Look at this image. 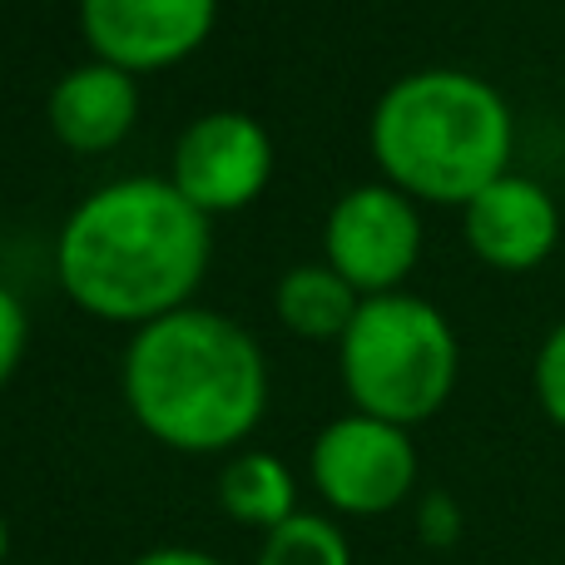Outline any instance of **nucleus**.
Returning <instances> with one entry per match:
<instances>
[{"label":"nucleus","mask_w":565,"mask_h":565,"mask_svg":"<svg viewBox=\"0 0 565 565\" xmlns=\"http://www.w3.org/2000/svg\"><path fill=\"white\" fill-rule=\"evenodd\" d=\"M60 288L105 322L169 318L189 302L209 268V214L174 179H119L65 218L55 244Z\"/></svg>","instance_id":"f257e3e1"},{"label":"nucleus","mask_w":565,"mask_h":565,"mask_svg":"<svg viewBox=\"0 0 565 565\" xmlns=\"http://www.w3.org/2000/svg\"><path fill=\"white\" fill-rule=\"evenodd\" d=\"M125 402L174 451H228L268 407V362L238 322L179 308L139 328L125 358Z\"/></svg>","instance_id":"f03ea898"},{"label":"nucleus","mask_w":565,"mask_h":565,"mask_svg":"<svg viewBox=\"0 0 565 565\" xmlns=\"http://www.w3.org/2000/svg\"><path fill=\"white\" fill-rule=\"evenodd\" d=\"M372 159L392 189L427 204L467 209L481 189L511 174V109L497 85L471 70H417L372 109Z\"/></svg>","instance_id":"7ed1b4c3"},{"label":"nucleus","mask_w":565,"mask_h":565,"mask_svg":"<svg viewBox=\"0 0 565 565\" xmlns=\"http://www.w3.org/2000/svg\"><path fill=\"white\" fill-rule=\"evenodd\" d=\"M457 332L412 292L367 298L342 332V382L362 417L412 427L441 412L457 387Z\"/></svg>","instance_id":"20e7f679"},{"label":"nucleus","mask_w":565,"mask_h":565,"mask_svg":"<svg viewBox=\"0 0 565 565\" xmlns=\"http://www.w3.org/2000/svg\"><path fill=\"white\" fill-rule=\"evenodd\" d=\"M312 487L342 516H382L417 487V447L407 427L377 417H338L312 441Z\"/></svg>","instance_id":"39448f33"},{"label":"nucleus","mask_w":565,"mask_h":565,"mask_svg":"<svg viewBox=\"0 0 565 565\" xmlns=\"http://www.w3.org/2000/svg\"><path fill=\"white\" fill-rule=\"evenodd\" d=\"M328 268H338L358 292H397V282L417 268L422 254V218L402 189L362 184L342 194L328 214Z\"/></svg>","instance_id":"423d86ee"},{"label":"nucleus","mask_w":565,"mask_h":565,"mask_svg":"<svg viewBox=\"0 0 565 565\" xmlns=\"http://www.w3.org/2000/svg\"><path fill=\"white\" fill-rule=\"evenodd\" d=\"M274 174V139L254 115L214 109L194 119L174 149V189L199 214H234L254 204Z\"/></svg>","instance_id":"0eeeda50"},{"label":"nucleus","mask_w":565,"mask_h":565,"mask_svg":"<svg viewBox=\"0 0 565 565\" xmlns=\"http://www.w3.org/2000/svg\"><path fill=\"white\" fill-rule=\"evenodd\" d=\"M218 0H79L85 40L115 70H164L209 40Z\"/></svg>","instance_id":"6e6552de"},{"label":"nucleus","mask_w":565,"mask_h":565,"mask_svg":"<svg viewBox=\"0 0 565 565\" xmlns=\"http://www.w3.org/2000/svg\"><path fill=\"white\" fill-rule=\"evenodd\" d=\"M561 238V209L536 179L501 174L467 204V244L501 274H531Z\"/></svg>","instance_id":"1a4fd4ad"},{"label":"nucleus","mask_w":565,"mask_h":565,"mask_svg":"<svg viewBox=\"0 0 565 565\" xmlns=\"http://www.w3.org/2000/svg\"><path fill=\"white\" fill-rule=\"evenodd\" d=\"M139 115V89L129 70H115L105 60L70 70L50 95V129L75 154H99L115 149L129 135Z\"/></svg>","instance_id":"9d476101"},{"label":"nucleus","mask_w":565,"mask_h":565,"mask_svg":"<svg viewBox=\"0 0 565 565\" xmlns=\"http://www.w3.org/2000/svg\"><path fill=\"white\" fill-rule=\"evenodd\" d=\"M358 288L328 264H302L278 282V318L288 322L298 338H338L358 318Z\"/></svg>","instance_id":"9b49d317"},{"label":"nucleus","mask_w":565,"mask_h":565,"mask_svg":"<svg viewBox=\"0 0 565 565\" xmlns=\"http://www.w3.org/2000/svg\"><path fill=\"white\" fill-rule=\"evenodd\" d=\"M218 501H224V511L234 521L258 531H278L282 521L298 516L292 511L298 491H292L288 467L278 457H268V451H248V457L228 461L224 477H218Z\"/></svg>","instance_id":"f8f14e48"},{"label":"nucleus","mask_w":565,"mask_h":565,"mask_svg":"<svg viewBox=\"0 0 565 565\" xmlns=\"http://www.w3.org/2000/svg\"><path fill=\"white\" fill-rule=\"evenodd\" d=\"M254 565H352V551H348V536L332 521L298 511L278 531H268Z\"/></svg>","instance_id":"ddd939ff"},{"label":"nucleus","mask_w":565,"mask_h":565,"mask_svg":"<svg viewBox=\"0 0 565 565\" xmlns=\"http://www.w3.org/2000/svg\"><path fill=\"white\" fill-rule=\"evenodd\" d=\"M536 397L541 412L565 431V322H556V332L536 352Z\"/></svg>","instance_id":"4468645a"},{"label":"nucleus","mask_w":565,"mask_h":565,"mask_svg":"<svg viewBox=\"0 0 565 565\" xmlns=\"http://www.w3.org/2000/svg\"><path fill=\"white\" fill-rule=\"evenodd\" d=\"M25 338H30L25 308L15 302V292H10V288H0V387H6L10 372L20 367V352H25Z\"/></svg>","instance_id":"2eb2a0df"},{"label":"nucleus","mask_w":565,"mask_h":565,"mask_svg":"<svg viewBox=\"0 0 565 565\" xmlns=\"http://www.w3.org/2000/svg\"><path fill=\"white\" fill-rule=\"evenodd\" d=\"M417 531H422V541H427V546H451V541L461 536L457 501H451L447 491H431V497L422 501V511H417Z\"/></svg>","instance_id":"dca6fc26"},{"label":"nucleus","mask_w":565,"mask_h":565,"mask_svg":"<svg viewBox=\"0 0 565 565\" xmlns=\"http://www.w3.org/2000/svg\"><path fill=\"white\" fill-rule=\"evenodd\" d=\"M129 565H224V561L204 556V551H189V546H159V551H145V556Z\"/></svg>","instance_id":"f3484780"},{"label":"nucleus","mask_w":565,"mask_h":565,"mask_svg":"<svg viewBox=\"0 0 565 565\" xmlns=\"http://www.w3.org/2000/svg\"><path fill=\"white\" fill-rule=\"evenodd\" d=\"M6 551H10V536H6V521H0V561H6Z\"/></svg>","instance_id":"a211bd4d"}]
</instances>
